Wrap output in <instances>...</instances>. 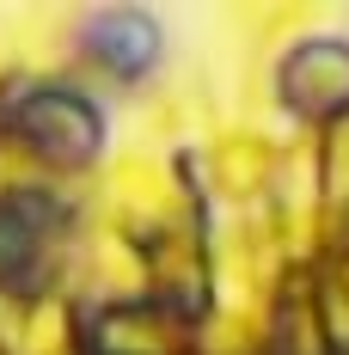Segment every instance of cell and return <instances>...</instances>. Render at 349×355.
<instances>
[{
    "mask_svg": "<svg viewBox=\"0 0 349 355\" xmlns=\"http://www.w3.org/2000/svg\"><path fill=\"white\" fill-rule=\"evenodd\" d=\"M99 49H105L110 62H123V68H141L147 55H153V25L141 19V12H117V19H99Z\"/></svg>",
    "mask_w": 349,
    "mask_h": 355,
    "instance_id": "1",
    "label": "cell"
}]
</instances>
